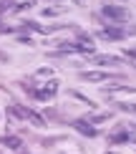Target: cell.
<instances>
[{"label":"cell","mask_w":136,"mask_h":154,"mask_svg":"<svg viewBox=\"0 0 136 154\" xmlns=\"http://www.w3.org/2000/svg\"><path fill=\"white\" fill-rule=\"evenodd\" d=\"M23 88L33 96V99H38V101H53V96L58 94V81L50 79V81H45L41 88H33V86H23Z\"/></svg>","instance_id":"cell-1"},{"label":"cell","mask_w":136,"mask_h":154,"mask_svg":"<svg viewBox=\"0 0 136 154\" xmlns=\"http://www.w3.org/2000/svg\"><path fill=\"white\" fill-rule=\"evenodd\" d=\"M101 13H103V18H108L111 23H126L128 20V10L121 8V5H113V3H106L101 8Z\"/></svg>","instance_id":"cell-2"},{"label":"cell","mask_w":136,"mask_h":154,"mask_svg":"<svg viewBox=\"0 0 136 154\" xmlns=\"http://www.w3.org/2000/svg\"><path fill=\"white\" fill-rule=\"evenodd\" d=\"M111 144H136V134L128 131V126H119L111 137H108Z\"/></svg>","instance_id":"cell-3"},{"label":"cell","mask_w":136,"mask_h":154,"mask_svg":"<svg viewBox=\"0 0 136 154\" xmlns=\"http://www.w3.org/2000/svg\"><path fill=\"white\" fill-rule=\"evenodd\" d=\"M81 81H88V83H101V81H111V79H119L113 73H106V71H81Z\"/></svg>","instance_id":"cell-4"},{"label":"cell","mask_w":136,"mask_h":154,"mask_svg":"<svg viewBox=\"0 0 136 154\" xmlns=\"http://www.w3.org/2000/svg\"><path fill=\"white\" fill-rule=\"evenodd\" d=\"M68 124L73 126L78 134H83V137H96V134H98V131H96V126L88 124L86 119H73V121H68Z\"/></svg>","instance_id":"cell-5"},{"label":"cell","mask_w":136,"mask_h":154,"mask_svg":"<svg viewBox=\"0 0 136 154\" xmlns=\"http://www.w3.org/2000/svg\"><path fill=\"white\" fill-rule=\"evenodd\" d=\"M98 38H103V41H124L126 38V30H121V28H101L98 30Z\"/></svg>","instance_id":"cell-6"},{"label":"cell","mask_w":136,"mask_h":154,"mask_svg":"<svg viewBox=\"0 0 136 154\" xmlns=\"http://www.w3.org/2000/svg\"><path fill=\"white\" fill-rule=\"evenodd\" d=\"M103 94H136V86H126V83H108V86H103Z\"/></svg>","instance_id":"cell-7"},{"label":"cell","mask_w":136,"mask_h":154,"mask_svg":"<svg viewBox=\"0 0 136 154\" xmlns=\"http://www.w3.org/2000/svg\"><path fill=\"white\" fill-rule=\"evenodd\" d=\"M91 63H96V66H121V58L119 56H93Z\"/></svg>","instance_id":"cell-8"},{"label":"cell","mask_w":136,"mask_h":154,"mask_svg":"<svg viewBox=\"0 0 136 154\" xmlns=\"http://www.w3.org/2000/svg\"><path fill=\"white\" fill-rule=\"evenodd\" d=\"M3 144L8 146V149H13V152H20V149H23V139H20V137H15V134H8V137H3Z\"/></svg>","instance_id":"cell-9"},{"label":"cell","mask_w":136,"mask_h":154,"mask_svg":"<svg viewBox=\"0 0 136 154\" xmlns=\"http://www.w3.org/2000/svg\"><path fill=\"white\" fill-rule=\"evenodd\" d=\"M108 119H111V111H103V114H93V116H88L86 121H88V124H103V121H108Z\"/></svg>","instance_id":"cell-10"},{"label":"cell","mask_w":136,"mask_h":154,"mask_svg":"<svg viewBox=\"0 0 136 154\" xmlns=\"http://www.w3.org/2000/svg\"><path fill=\"white\" fill-rule=\"evenodd\" d=\"M63 8H43V15L45 18H53V15H61Z\"/></svg>","instance_id":"cell-11"},{"label":"cell","mask_w":136,"mask_h":154,"mask_svg":"<svg viewBox=\"0 0 136 154\" xmlns=\"http://www.w3.org/2000/svg\"><path fill=\"white\" fill-rule=\"evenodd\" d=\"M38 79H50V76H53V68H38Z\"/></svg>","instance_id":"cell-12"},{"label":"cell","mask_w":136,"mask_h":154,"mask_svg":"<svg viewBox=\"0 0 136 154\" xmlns=\"http://www.w3.org/2000/svg\"><path fill=\"white\" fill-rule=\"evenodd\" d=\"M119 109H121V111H131V114H136V104H124V101H121Z\"/></svg>","instance_id":"cell-13"},{"label":"cell","mask_w":136,"mask_h":154,"mask_svg":"<svg viewBox=\"0 0 136 154\" xmlns=\"http://www.w3.org/2000/svg\"><path fill=\"white\" fill-rule=\"evenodd\" d=\"M18 43H28V46H30L33 41H30V35H18Z\"/></svg>","instance_id":"cell-14"},{"label":"cell","mask_w":136,"mask_h":154,"mask_svg":"<svg viewBox=\"0 0 136 154\" xmlns=\"http://www.w3.org/2000/svg\"><path fill=\"white\" fill-rule=\"evenodd\" d=\"M108 154H116V152H108Z\"/></svg>","instance_id":"cell-15"},{"label":"cell","mask_w":136,"mask_h":154,"mask_svg":"<svg viewBox=\"0 0 136 154\" xmlns=\"http://www.w3.org/2000/svg\"><path fill=\"white\" fill-rule=\"evenodd\" d=\"M0 154H5V152H0Z\"/></svg>","instance_id":"cell-16"},{"label":"cell","mask_w":136,"mask_h":154,"mask_svg":"<svg viewBox=\"0 0 136 154\" xmlns=\"http://www.w3.org/2000/svg\"><path fill=\"white\" fill-rule=\"evenodd\" d=\"M0 142H3V139H0Z\"/></svg>","instance_id":"cell-17"}]
</instances>
